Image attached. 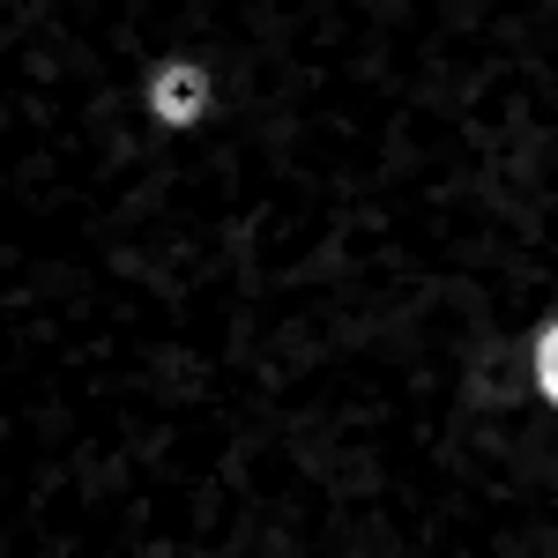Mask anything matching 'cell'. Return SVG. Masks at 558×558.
<instances>
[{
	"label": "cell",
	"instance_id": "obj_2",
	"mask_svg": "<svg viewBox=\"0 0 558 558\" xmlns=\"http://www.w3.org/2000/svg\"><path fill=\"white\" fill-rule=\"evenodd\" d=\"M529 387L558 410V313H544V320L529 328Z\"/></svg>",
	"mask_w": 558,
	"mask_h": 558
},
{
	"label": "cell",
	"instance_id": "obj_1",
	"mask_svg": "<svg viewBox=\"0 0 558 558\" xmlns=\"http://www.w3.org/2000/svg\"><path fill=\"white\" fill-rule=\"evenodd\" d=\"M134 112H142V128L165 134V142H202L223 120V75H216V60L209 52H157L134 75Z\"/></svg>",
	"mask_w": 558,
	"mask_h": 558
}]
</instances>
